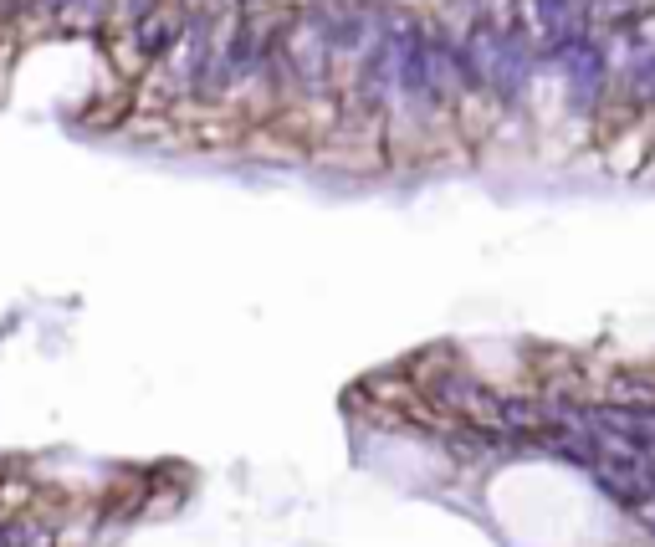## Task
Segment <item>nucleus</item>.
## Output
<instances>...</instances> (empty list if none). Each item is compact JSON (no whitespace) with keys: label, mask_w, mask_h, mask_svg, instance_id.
<instances>
[{"label":"nucleus","mask_w":655,"mask_h":547,"mask_svg":"<svg viewBox=\"0 0 655 547\" xmlns=\"http://www.w3.org/2000/svg\"><path fill=\"white\" fill-rule=\"evenodd\" d=\"M430 394L441 409H451V415H466V420H497V389L476 384L471 374H435L430 379Z\"/></svg>","instance_id":"nucleus-1"},{"label":"nucleus","mask_w":655,"mask_h":547,"mask_svg":"<svg viewBox=\"0 0 655 547\" xmlns=\"http://www.w3.org/2000/svg\"><path fill=\"white\" fill-rule=\"evenodd\" d=\"M487 77H492V87H497L507 103L522 98V87H528V36H522L517 26L492 41V67H487Z\"/></svg>","instance_id":"nucleus-2"},{"label":"nucleus","mask_w":655,"mask_h":547,"mask_svg":"<svg viewBox=\"0 0 655 547\" xmlns=\"http://www.w3.org/2000/svg\"><path fill=\"white\" fill-rule=\"evenodd\" d=\"M389 67H395V31H384V36L374 41L369 62H364V77H359V103H364V108H379V103H384Z\"/></svg>","instance_id":"nucleus-3"},{"label":"nucleus","mask_w":655,"mask_h":547,"mask_svg":"<svg viewBox=\"0 0 655 547\" xmlns=\"http://www.w3.org/2000/svg\"><path fill=\"white\" fill-rule=\"evenodd\" d=\"M569 72H574V108H589V98H599V82H604V57L594 41L569 62Z\"/></svg>","instance_id":"nucleus-4"},{"label":"nucleus","mask_w":655,"mask_h":547,"mask_svg":"<svg viewBox=\"0 0 655 547\" xmlns=\"http://www.w3.org/2000/svg\"><path fill=\"white\" fill-rule=\"evenodd\" d=\"M538 420H543V404H538V399H522V394H502V399H497V425L528 435Z\"/></svg>","instance_id":"nucleus-5"},{"label":"nucleus","mask_w":655,"mask_h":547,"mask_svg":"<svg viewBox=\"0 0 655 547\" xmlns=\"http://www.w3.org/2000/svg\"><path fill=\"white\" fill-rule=\"evenodd\" d=\"M251 57H256V26H251V21H241V26H236V36H231V47H226V57H221V77L231 82L236 72H246V67H251Z\"/></svg>","instance_id":"nucleus-6"},{"label":"nucleus","mask_w":655,"mask_h":547,"mask_svg":"<svg viewBox=\"0 0 655 547\" xmlns=\"http://www.w3.org/2000/svg\"><path fill=\"white\" fill-rule=\"evenodd\" d=\"M185 47H190V82H205V62H210V21L205 16L190 21Z\"/></svg>","instance_id":"nucleus-7"},{"label":"nucleus","mask_w":655,"mask_h":547,"mask_svg":"<svg viewBox=\"0 0 655 547\" xmlns=\"http://www.w3.org/2000/svg\"><path fill=\"white\" fill-rule=\"evenodd\" d=\"M169 41H174V21H164V16H149V21L139 26V52H144V57H159V52H169Z\"/></svg>","instance_id":"nucleus-8"},{"label":"nucleus","mask_w":655,"mask_h":547,"mask_svg":"<svg viewBox=\"0 0 655 547\" xmlns=\"http://www.w3.org/2000/svg\"><path fill=\"white\" fill-rule=\"evenodd\" d=\"M533 6H538V21H543L548 31H558V26H569L574 0H533Z\"/></svg>","instance_id":"nucleus-9"},{"label":"nucleus","mask_w":655,"mask_h":547,"mask_svg":"<svg viewBox=\"0 0 655 547\" xmlns=\"http://www.w3.org/2000/svg\"><path fill=\"white\" fill-rule=\"evenodd\" d=\"M6 547H52V537L26 522V527H6Z\"/></svg>","instance_id":"nucleus-10"},{"label":"nucleus","mask_w":655,"mask_h":547,"mask_svg":"<svg viewBox=\"0 0 655 547\" xmlns=\"http://www.w3.org/2000/svg\"><path fill=\"white\" fill-rule=\"evenodd\" d=\"M123 11H128V16H134V21L144 26V21L154 16V0H128V6H123Z\"/></svg>","instance_id":"nucleus-11"},{"label":"nucleus","mask_w":655,"mask_h":547,"mask_svg":"<svg viewBox=\"0 0 655 547\" xmlns=\"http://www.w3.org/2000/svg\"><path fill=\"white\" fill-rule=\"evenodd\" d=\"M41 6H47V11H57V16H62V11H72V6H77V0H41Z\"/></svg>","instance_id":"nucleus-12"}]
</instances>
